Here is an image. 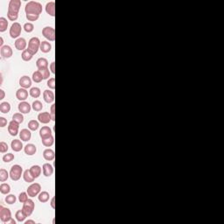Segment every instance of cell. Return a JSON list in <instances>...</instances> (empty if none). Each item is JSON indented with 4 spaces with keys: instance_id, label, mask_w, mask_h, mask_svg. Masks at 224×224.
I'll list each match as a JSON object with an SVG mask.
<instances>
[{
    "instance_id": "cell-13",
    "label": "cell",
    "mask_w": 224,
    "mask_h": 224,
    "mask_svg": "<svg viewBox=\"0 0 224 224\" xmlns=\"http://www.w3.org/2000/svg\"><path fill=\"white\" fill-rule=\"evenodd\" d=\"M18 111L22 114H28L30 113L31 109H32V105L29 104V103H27L26 101L24 102H20L18 106Z\"/></svg>"
},
{
    "instance_id": "cell-23",
    "label": "cell",
    "mask_w": 224,
    "mask_h": 224,
    "mask_svg": "<svg viewBox=\"0 0 224 224\" xmlns=\"http://www.w3.org/2000/svg\"><path fill=\"white\" fill-rule=\"evenodd\" d=\"M29 170H30L31 174L33 175V177L34 179H37V178L40 177V175L41 174L42 168L40 167V166H38V165H34V166H31V168H30Z\"/></svg>"
},
{
    "instance_id": "cell-31",
    "label": "cell",
    "mask_w": 224,
    "mask_h": 224,
    "mask_svg": "<svg viewBox=\"0 0 224 224\" xmlns=\"http://www.w3.org/2000/svg\"><path fill=\"white\" fill-rule=\"evenodd\" d=\"M23 178H24V180L27 182V183H32V182H33L34 181V178L33 177V175L31 174V172H30V170L29 169H27L26 171L24 172V173H23Z\"/></svg>"
},
{
    "instance_id": "cell-56",
    "label": "cell",
    "mask_w": 224,
    "mask_h": 224,
    "mask_svg": "<svg viewBox=\"0 0 224 224\" xmlns=\"http://www.w3.org/2000/svg\"><path fill=\"white\" fill-rule=\"evenodd\" d=\"M25 223H26V224H29V223L35 224V222H34V221H33V220H28V221H27V222H26Z\"/></svg>"
},
{
    "instance_id": "cell-10",
    "label": "cell",
    "mask_w": 224,
    "mask_h": 224,
    "mask_svg": "<svg viewBox=\"0 0 224 224\" xmlns=\"http://www.w3.org/2000/svg\"><path fill=\"white\" fill-rule=\"evenodd\" d=\"M13 49L10 46H4L2 47H0V54L2 56V58L4 59H9L13 56Z\"/></svg>"
},
{
    "instance_id": "cell-8",
    "label": "cell",
    "mask_w": 224,
    "mask_h": 224,
    "mask_svg": "<svg viewBox=\"0 0 224 224\" xmlns=\"http://www.w3.org/2000/svg\"><path fill=\"white\" fill-rule=\"evenodd\" d=\"M27 192L29 197H35V196L39 195L41 192V186L39 183H33L28 186Z\"/></svg>"
},
{
    "instance_id": "cell-57",
    "label": "cell",
    "mask_w": 224,
    "mask_h": 224,
    "mask_svg": "<svg viewBox=\"0 0 224 224\" xmlns=\"http://www.w3.org/2000/svg\"><path fill=\"white\" fill-rule=\"evenodd\" d=\"M6 224H16V222H15L13 219L12 218V219H11V220H10V221H9V222H8Z\"/></svg>"
},
{
    "instance_id": "cell-48",
    "label": "cell",
    "mask_w": 224,
    "mask_h": 224,
    "mask_svg": "<svg viewBox=\"0 0 224 224\" xmlns=\"http://www.w3.org/2000/svg\"><path fill=\"white\" fill-rule=\"evenodd\" d=\"M47 85L49 89H55V79L52 77V78H49L47 80Z\"/></svg>"
},
{
    "instance_id": "cell-55",
    "label": "cell",
    "mask_w": 224,
    "mask_h": 224,
    "mask_svg": "<svg viewBox=\"0 0 224 224\" xmlns=\"http://www.w3.org/2000/svg\"><path fill=\"white\" fill-rule=\"evenodd\" d=\"M4 47V39L3 37H0V47Z\"/></svg>"
},
{
    "instance_id": "cell-33",
    "label": "cell",
    "mask_w": 224,
    "mask_h": 224,
    "mask_svg": "<svg viewBox=\"0 0 224 224\" xmlns=\"http://www.w3.org/2000/svg\"><path fill=\"white\" fill-rule=\"evenodd\" d=\"M33 81H34V82H36V83H40L41 82L44 78H43V75H41V73H40L39 70H37V71H35V72H33Z\"/></svg>"
},
{
    "instance_id": "cell-25",
    "label": "cell",
    "mask_w": 224,
    "mask_h": 224,
    "mask_svg": "<svg viewBox=\"0 0 224 224\" xmlns=\"http://www.w3.org/2000/svg\"><path fill=\"white\" fill-rule=\"evenodd\" d=\"M46 12L48 15L52 17L55 16V3L53 1L49 2L46 4Z\"/></svg>"
},
{
    "instance_id": "cell-1",
    "label": "cell",
    "mask_w": 224,
    "mask_h": 224,
    "mask_svg": "<svg viewBox=\"0 0 224 224\" xmlns=\"http://www.w3.org/2000/svg\"><path fill=\"white\" fill-rule=\"evenodd\" d=\"M21 7V1L20 0H11L9 2L8 6V13L7 17L8 19L11 21H16L18 18V12Z\"/></svg>"
},
{
    "instance_id": "cell-4",
    "label": "cell",
    "mask_w": 224,
    "mask_h": 224,
    "mask_svg": "<svg viewBox=\"0 0 224 224\" xmlns=\"http://www.w3.org/2000/svg\"><path fill=\"white\" fill-rule=\"evenodd\" d=\"M21 175H23V168L19 165H14L12 166L11 171H10V177L14 181H18L20 178Z\"/></svg>"
},
{
    "instance_id": "cell-30",
    "label": "cell",
    "mask_w": 224,
    "mask_h": 224,
    "mask_svg": "<svg viewBox=\"0 0 224 224\" xmlns=\"http://www.w3.org/2000/svg\"><path fill=\"white\" fill-rule=\"evenodd\" d=\"M39 126H40V123L38 121L33 119V120H30L29 123H28V129L30 131H33V132H35L39 129Z\"/></svg>"
},
{
    "instance_id": "cell-17",
    "label": "cell",
    "mask_w": 224,
    "mask_h": 224,
    "mask_svg": "<svg viewBox=\"0 0 224 224\" xmlns=\"http://www.w3.org/2000/svg\"><path fill=\"white\" fill-rule=\"evenodd\" d=\"M53 136L52 134V130L48 126H43L40 131V137L41 139H46L47 138H50Z\"/></svg>"
},
{
    "instance_id": "cell-21",
    "label": "cell",
    "mask_w": 224,
    "mask_h": 224,
    "mask_svg": "<svg viewBox=\"0 0 224 224\" xmlns=\"http://www.w3.org/2000/svg\"><path fill=\"white\" fill-rule=\"evenodd\" d=\"M43 98L47 103H51L54 101V94L51 90H45L43 92Z\"/></svg>"
},
{
    "instance_id": "cell-44",
    "label": "cell",
    "mask_w": 224,
    "mask_h": 224,
    "mask_svg": "<svg viewBox=\"0 0 224 224\" xmlns=\"http://www.w3.org/2000/svg\"><path fill=\"white\" fill-rule=\"evenodd\" d=\"M29 195H28V194H27V192H22V193H20L19 194V196H18V200L21 202V203H25L26 201H27L29 199Z\"/></svg>"
},
{
    "instance_id": "cell-27",
    "label": "cell",
    "mask_w": 224,
    "mask_h": 224,
    "mask_svg": "<svg viewBox=\"0 0 224 224\" xmlns=\"http://www.w3.org/2000/svg\"><path fill=\"white\" fill-rule=\"evenodd\" d=\"M11 110V104L8 102H2L0 103V111L3 114H7Z\"/></svg>"
},
{
    "instance_id": "cell-24",
    "label": "cell",
    "mask_w": 224,
    "mask_h": 224,
    "mask_svg": "<svg viewBox=\"0 0 224 224\" xmlns=\"http://www.w3.org/2000/svg\"><path fill=\"white\" fill-rule=\"evenodd\" d=\"M11 147H12V149L13 150L14 152H18L23 149V143L19 139H14V140L12 141Z\"/></svg>"
},
{
    "instance_id": "cell-34",
    "label": "cell",
    "mask_w": 224,
    "mask_h": 224,
    "mask_svg": "<svg viewBox=\"0 0 224 224\" xmlns=\"http://www.w3.org/2000/svg\"><path fill=\"white\" fill-rule=\"evenodd\" d=\"M8 27V21L5 18H0V33H4L7 30Z\"/></svg>"
},
{
    "instance_id": "cell-52",
    "label": "cell",
    "mask_w": 224,
    "mask_h": 224,
    "mask_svg": "<svg viewBox=\"0 0 224 224\" xmlns=\"http://www.w3.org/2000/svg\"><path fill=\"white\" fill-rule=\"evenodd\" d=\"M49 69H50V71H51L52 74H55V62H54V61H53V62L50 64Z\"/></svg>"
},
{
    "instance_id": "cell-40",
    "label": "cell",
    "mask_w": 224,
    "mask_h": 224,
    "mask_svg": "<svg viewBox=\"0 0 224 224\" xmlns=\"http://www.w3.org/2000/svg\"><path fill=\"white\" fill-rule=\"evenodd\" d=\"M42 145L46 147H51L54 143V138L53 136H51L50 138H47L46 139H42Z\"/></svg>"
},
{
    "instance_id": "cell-16",
    "label": "cell",
    "mask_w": 224,
    "mask_h": 224,
    "mask_svg": "<svg viewBox=\"0 0 224 224\" xmlns=\"http://www.w3.org/2000/svg\"><path fill=\"white\" fill-rule=\"evenodd\" d=\"M19 85L21 88L27 89L32 86V79L27 75H24L19 79Z\"/></svg>"
},
{
    "instance_id": "cell-19",
    "label": "cell",
    "mask_w": 224,
    "mask_h": 224,
    "mask_svg": "<svg viewBox=\"0 0 224 224\" xmlns=\"http://www.w3.org/2000/svg\"><path fill=\"white\" fill-rule=\"evenodd\" d=\"M19 138L22 141L24 142H27L31 139L32 138V133L31 131L28 129H23L21 130V132H19Z\"/></svg>"
},
{
    "instance_id": "cell-15",
    "label": "cell",
    "mask_w": 224,
    "mask_h": 224,
    "mask_svg": "<svg viewBox=\"0 0 224 224\" xmlns=\"http://www.w3.org/2000/svg\"><path fill=\"white\" fill-rule=\"evenodd\" d=\"M28 91H27L26 89H23V88H21V89H18L17 90V92H16V97H17V99L18 100H19L20 102H24V101H26L27 98H28Z\"/></svg>"
},
{
    "instance_id": "cell-22",
    "label": "cell",
    "mask_w": 224,
    "mask_h": 224,
    "mask_svg": "<svg viewBox=\"0 0 224 224\" xmlns=\"http://www.w3.org/2000/svg\"><path fill=\"white\" fill-rule=\"evenodd\" d=\"M24 151H25V153L28 155V156H33L37 152V147L33 144H27L25 148H24Z\"/></svg>"
},
{
    "instance_id": "cell-5",
    "label": "cell",
    "mask_w": 224,
    "mask_h": 224,
    "mask_svg": "<svg viewBox=\"0 0 224 224\" xmlns=\"http://www.w3.org/2000/svg\"><path fill=\"white\" fill-rule=\"evenodd\" d=\"M22 32L21 25L18 22H14L10 28V36L13 39H18Z\"/></svg>"
},
{
    "instance_id": "cell-20",
    "label": "cell",
    "mask_w": 224,
    "mask_h": 224,
    "mask_svg": "<svg viewBox=\"0 0 224 224\" xmlns=\"http://www.w3.org/2000/svg\"><path fill=\"white\" fill-rule=\"evenodd\" d=\"M43 158H45L47 161H52L55 158V153H54V151L50 149V148H47L46 149L44 152H43Z\"/></svg>"
},
{
    "instance_id": "cell-26",
    "label": "cell",
    "mask_w": 224,
    "mask_h": 224,
    "mask_svg": "<svg viewBox=\"0 0 224 224\" xmlns=\"http://www.w3.org/2000/svg\"><path fill=\"white\" fill-rule=\"evenodd\" d=\"M40 50L44 53H49L51 50H52V46L51 44L48 42V41H42L41 44H40Z\"/></svg>"
},
{
    "instance_id": "cell-50",
    "label": "cell",
    "mask_w": 224,
    "mask_h": 224,
    "mask_svg": "<svg viewBox=\"0 0 224 224\" xmlns=\"http://www.w3.org/2000/svg\"><path fill=\"white\" fill-rule=\"evenodd\" d=\"M6 125H7V120L3 117H0V127L4 128Z\"/></svg>"
},
{
    "instance_id": "cell-47",
    "label": "cell",
    "mask_w": 224,
    "mask_h": 224,
    "mask_svg": "<svg viewBox=\"0 0 224 224\" xmlns=\"http://www.w3.org/2000/svg\"><path fill=\"white\" fill-rule=\"evenodd\" d=\"M8 149H9L8 145H7L5 142H4V141L0 142V152H1V153L6 152L8 151Z\"/></svg>"
},
{
    "instance_id": "cell-14",
    "label": "cell",
    "mask_w": 224,
    "mask_h": 224,
    "mask_svg": "<svg viewBox=\"0 0 224 224\" xmlns=\"http://www.w3.org/2000/svg\"><path fill=\"white\" fill-rule=\"evenodd\" d=\"M27 43L26 39L24 38H18L15 41V47L18 51H24L27 48Z\"/></svg>"
},
{
    "instance_id": "cell-42",
    "label": "cell",
    "mask_w": 224,
    "mask_h": 224,
    "mask_svg": "<svg viewBox=\"0 0 224 224\" xmlns=\"http://www.w3.org/2000/svg\"><path fill=\"white\" fill-rule=\"evenodd\" d=\"M13 120L20 124V123H22L24 122V116L20 112L19 113H15L13 116Z\"/></svg>"
},
{
    "instance_id": "cell-7",
    "label": "cell",
    "mask_w": 224,
    "mask_h": 224,
    "mask_svg": "<svg viewBox=\"0 0 224 224\" xmlns=\"http://www.w3.org/2000/svg\"><path fill=\"white\" fill-rule=\"evenodd\" d=\"M35 208V203L33 200H28L25 203H23V208L22 210L25 213V214L27 217H29L30 215H32V214L33 213V210Z\"/></svg>"
},
{
    "instance_id": "cell-36",
    "label": "cell",
    "mask_w": 224,
    "mask_h": 224,
    "mask_svg": "<svg viewBox=\"0 0 224 224\" xmlns=\"http://www.w3.org/2000/svg\"><path fill=\"white\" fill-rule=\"evenodd\" d=\"M0 192L3 194H8L11 192V186L7 183H2L0 185Z\"/></svg>"
},
{
    "instance_id": "cell-43",
    "label": "cell",
    "mask_w": 224,
    "mask_h": 224,
    "mask_svg": "<svg viewBox=\"0 0 224 224\" xmlns=\"http://www.w3.org/2000/svg\"><path fill=\"white\" fill-rule=\"evenodd\" d=\"M4 200H5V202H6L7 204L12 205V204H14V203L16 202L17 198H16V196H15L14 194H7V196L5 197Z\"/></svg>"
},
{
    "instance_id": "cell-39",
    "label": "cell",
    "mask_w": 224,
    "mask_h": 224,
    "mask_svg": "<svg viewBox=\"0 0 224 224\" xmlns=\"http://www.w3.org/2000/svg\"><path fill=\"white\" fill-rule=\"evenodd\" d=\"M33 55L28 51V49L24 50L22 54H21V58H22V60L25 61H30L33 59Z\"/></svg>"
},
{
    "instance_id": "cell-28",
    "label": "cell",
    "mask_w": 224,
    "mask_h": 224,
    "mask_svg": "<svg viewBox=\"0 0 224 224\" xmlns=\"http://www.w3.org/2000/svg\"><path fill=\"white\" fill-rule=\"evenodd\" d=\"M36 66L38 67V69L43 68V67H48V61L46 58H39L36 61Z\"/></svg>"
},
{
    "instance_id": "cell-3",
    "label": "cell",
    "mask_w": 224,
    "mask_h": 224,
    "mask_svg": "<svg viewBox=\"0 0 224 224\" xmlns=\"http://www.w3.org/2000/svg\"><path fill=\"white\" fill-rule=\"evenodd\" d=\"M40 44L41 41L38 37H33L28 41V51L32 53L33 55L38 53L39 49L40 48Z\"/></svg>"
},
{
    "instance_id": "cell-6",
    "label": "cell",
    "mask_w": 224,
    "mask_h": 224,
    "mask_svg": "<svg viewBox=\"0 0 224 224\" xmlns=\"http://www.w3.org/2000/svg\"><path fill=\"white\" fill-rule=\"evenodd\" d=\"M12 212L9 208L0 206V220L4 223H7L12 219Z\"/></svg>"
},
{
    "instance_id": "cell-35",
    "label": "cell",
    "mask_w": 224,
    "mask_h": 224,
    "mask_svg": "<svg viewBox=\"0 0 224 224\" xmlns=\"http://www.w3.org/2000/svg\"><path fill=\"white\" fill-rule=\"evenodd\" d=\"M29 95L33 97V98H38L40 97V95H41V91L39 88L37 87H34V88H32L29 91Z\"/></svg>"
},
{
    "instance_id": "cell-9",
    "label": "cell",
    "mask_w": 224,
    "mask_h": 224,
    "mask_svg": "<svg viewBox=\"0 0 224 224\" xmlns=\"http://www.w3.org/2000/svg\"><path fill=\"white\" fill-rule=\"evenodd\" d=\"M42 35L49 41L55 40V30L51 27H46L42 29Z\"/></svg>"
},
{
    "instance_id": "cell-11",
    "label": "cell",
    "mask_w": 224,
    "mask_h": 224,
    "mask_svg": "<svg viewBox=\"0 0 224 224\" xmlns=\"http://www.w3.org/2000/svg\"><path fill=\"white\" fill-rule=\"evenodd\" d=\"M18 129H19V123L12 120L9 123L8 125V132L10 133L11 136H17L18 133Z\"/></svg>"
},
{
    "instance_id": "cell-54",
    "label": "cell",
    "mask_w": 224,
    "mask_h": 224,
    "mask_svg": "<svg viewBox=\"0 0 224 224\" xmlns=\"http://www.w3.org/2000/svg\"><path fill=\"white\" fill-rule=\"evenodd\" d=\"M51 207L53 208V209L55 208V198H52V200H51Z\"/></svg>"
},
{
    "instance_id": "cell-53",
    "label": "cell",
    "mask_w": 224,
    "mask_h": 224,
    "mask_svg": "<svg viewBox=\"0 0 224 224\" xmlns=\"http://www.w3.org/2000/svg\"><path fill=\"white\" fill-rule=\"evenodd\" d=\"M5 96V93L4 91V89H0V100H3Z\"/></svg>"
},
{
    "instance_id": "cell-41",
    "label": "cell",
    "mask_w": 224,
    "mask_h": 224,
    "mask_svg": "<svg viewBox=\"0 0 224 224\" xmlns=\"http://www.w3.org/2000/svg\"><path fill=\"white\" fill-rule=\"evenodd\" d=\"M8 178H9L8 172L6 171L5 169H4V168L0 169V181L4 182V181H6L8 180Z\"/></svg>"
},
{
    "instance_id": "cell-37",
    "label": "cell",
    "mask_w": 224,
    "mask_h": 224,
    "mask_svg": "<svg viewBox=\"0 0 224 224\" xmlns=\"http://www.w3.org/2000/svg\"><path fill=\"white\" fill-rule=\"evenodd\" d=\"M41 73V75H43V78L44 80H48L49 77H50V74H51V71L48 67H43V68H40V69H38Z\"/></svg>"
},
{
    "instance_id": "cell-18",
    "label": "cell",
    "mask_w": 224,
    "mask_h": 224,
    "mask_svg": "<svg viewBox=\"0 0 224 224\" xmlns=\"http://www.w3.org/2000/svg\"><path fill=\"white\" fill-rule=\"evenodd\" d=\"M42 172H43V174L46 176V177H50L53 174V167L52 165H50L49 163H46L43 165L42 166Z\"/></svg>"
},
{
    "instance_id": "cell-46",
    "label": "cell",
    "mask_w": 224,
    "mask_h": 224,
    "mask_svg": "<svg viewBox=\"0 0 224 224\" xmlns=\"http://www.w3.org/2000/svg\"><path fill=\"white\" fill-rule=\"evenodd\" d=\"M14 158H15L14 154H13V153H7V154H4L3 156V161L5 162V163H10V162H12Z\"/></svg>"
},
{
    "instance_id": "cell-51",
    "label": "cell",
    "mask_w": 224,
    "mask_h": 224,
    "mask_svg": "<svg viewBox=\"0 0 224 224\" xmlns=\"http://www.w3.org/2000/svg\"><path fill=\"white\" fill-rule=\"evenodd\" d=\"M51 116H52V119L53 121H55V104L53 103L51 106Z\"/></svg>"
},
{
    "instance_id": "cell-45",
    "label": "cell",
    "mask_w": 224,
    "mask_h": 224,
    "mask_svg": "<svg viewBox=\"0 0 224 224\" xmlns=\"http://www.w3.org/2000/svg\"><path fill=\"white\" fill-rule=\"evenodd\" d=\"M24 30L28 33H32L33 30H34V26H33V24L32 23V22H27L26 23L25 25H24Z\"/></svg>"
},
{
    "instance_id": "cell-32",
    "label": "cell",
    "mask_w": 224,
    "mask_h": 224,
    "mask_svg": "<svg viewBox=\"0 0 224 224\" xmlns=\"http://www.w3.org/2000/svg\"><path fill=\"white\" fill-rule=\"evenodd\" d=\"M15 217H16V219H17V221L18 223H23L26 220V218H27V216L25 214V213L23 212V210L20 209V210H18L16 212Z\"/></svg>"
},
{
    "instance_id": "cell-49",
    "label": "cell",
    "mask_w": 224,
    "mask_h": 224,
    "mask_svg": "<svg viewBox=\"0 0 224 224\" xmlns=\"http://www.w3.org/2000/svg\"><path fill=\"white\" fill-rule=\"evenodd\" d=\"M40 18V16H37V15H27V18L28 21H31V22H33V21H36L38 20Z\"/></svg>"
},
{
    "instance_id": "cell-29",
    "label": "cell",
    "mask_w": 224,
    "mask_h": 224,
    "mask_svg": "<svg viewBox=\"0 0 224 224\" xmlns=\"http://www.w3.org/2000/svg\"><path fill=\"white\" fill-rule=\"evenodd\" d=\"M38 198H39V200H40V202L45 203V202H47V201L49 200V199H50V194H49V193L47 192V191H42V192H40V193Z\"/></svg>"
},
{
    "instance_id": "cell-2",
    "label": "cell",
    "mask_w": 224,
    "mask_h": 224,
    "mask_svg": "<svg viewBox=\"0 0 224 224\" xmlns=\"http://www.w3.org/2000/svg\"><path fill=\"white\" fill-rule=\"evenodd\" d=\"M42 4L36 1H30L27 3L25 12L27 15H37L40 16L42 13Z\"/></svg>"
},
{
    "instance_id": "cell-12",
    "label": "cell",
    "mask_w": 224,
    "mask_h": 224,
    "mask_svg": "<svg viewBox=\"0 0 224 224\" xmlns=\"http://www.w3.org/2000/svg\"><path fill=\"white\" fill-rule=\"evenodd\" d=\"M38 120L41 123L47 124L48 123H50L51 121H53L52 116L49 112H40L38 115Z\"/></svg>"
},
{
    "instance_id": "cell-38",
    "label": "cell",
    "mask_w": 224,
    "mask_h": 224,
    "mask_svg": "<svg viewBox=\"0 0 224 224\" xmlns=\"http://www.w3.org/2000/svg\"><path fill=\"white\" fill-rule=\"evenodd\" d=\"M32 109H33L34 111L39 112V111H41V110H42V109H43V104H42V103H41L40 101L36 100V101H34V102L33 103V104H32Z\"/></svg>"
}]
</instances>
